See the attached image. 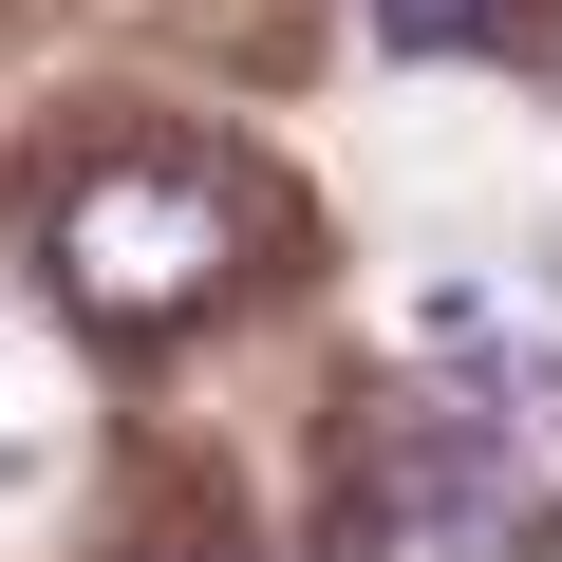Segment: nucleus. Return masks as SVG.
Segmentation results:
<instances>
[{
	"label": "nucleus",
	"mask_w": 562,
	"mask_h": 562,
	"mask_svg": "<svg viewBox=\"0 0 562 562\" xmlns=\"http://www.w3.org/2000/svg\"><path fill=\"white\" fill-rule=\"evenodd\" d=\"M375 38L394 57H469V38H506V0H375Z\"/></svg>",
	"instance_id": "obj_3"
},
{
	"label": "nucleus",
	"mask_w": 562,
	"mask_h": 562,
	"mask_svg": "<svg viewBox=\"0 0 562 562\" xmlns=\"http://www.w3.org/2000/svg\"><path fill=\"white\" fill-rule=\"evenodd\" d=\"M169 562H206V543H169Z\"/></svg>",
	"instance_id": "obj_4"
},
{
	"label": "nucleus",
	"mask_w": 562,
	"mask_h": 562,
	"mask_svg": "<svg viewBox=\"0 0 562 562\" xmlns=\"http://www.w3.org/2000/svg\"><path fill=\"white\" fill-rule=\"evenodd\" d=\"M375 525H413V543H506V525H525V431H506V413H394Z\"/></svg>",
	"instance_id": "obj_2"
},
{
	"label": "nucleus",
	"mask_w": 562,
	"mask_h": 562,
	"mask_svg": "<svg viewBox=\"0 0 562 562\" xmlns=\"http://www.w3.org/2000/svg\"><path fill=\"white\" fill-rule=\"evenodd\" d=\"M225 262H244V206H225V169H188V150H132V169H76V188H57V281H76V319H113V338L206 319Z\"/></svg>",
	"instance_id": "obj_1"
}]
</instances>
